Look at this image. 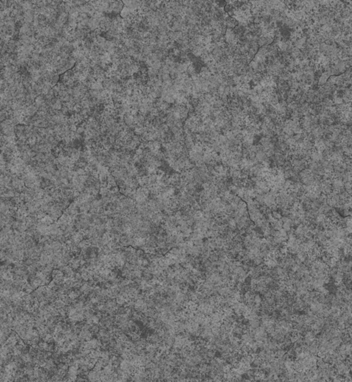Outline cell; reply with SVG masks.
Wrapping results in <instances>:
<instances>
[{"label":"cell","mask_w":352,"mask_h":382,"mask_svg":"<svg viewBox=\"0 0 352 382\" xmlns=\"http://www.w3.org/2000/svg\"><path fill=\"white\" fill-rule=\"evenodd\" d=\"M271 215H272V217H274V219H275V220H280V219L281 218V217H282V215H281L279 212H278V211H271Z\"/></svg>","instance_id":"cell-5"},{"label":"cell","mask_w":352,"mask_h":382,"mask_svg":"<svg viewBox=\"0 0 352 382\" xmlns=\"http://www.w3.org/2000/svg\"><path fill=\"white\" fill-rule=\"evenodd\" d=\"M329 75L328 74L327 72H322L321 75H320V77L318 80V84L319 86H322L327 82L328 81V78H329Z\"/></svg>","instance_id":"cell-1"},{"label":"cell","mask_w":352,"mask_h":382,"mask_svg":"<svg viewBox=\"0 0 352 382\" xmlns=\"http://www.w3.org/2000/svg\"><path fill=\"white\" fill-rule=\"evenodd\" d=\"M55 285H56V283L55 282V281L52 280L48 284V285H47V287H48V288H49V289H54V288H55Z\"/></svg>","instance_id":"cell-6"},{"label":"cell","mask_w":352,"mask_h":382,"mask_svg":"<svg viewBox=\"0 0 352 382\" xmlns=\"http://www.w3.org/2000/svg\"><path fill=\"white\" fill-rule=\"evenodd\" d=\"M292 130L293 131L294 134H296V135H298V134H301V133L303 132V130H302V128L299 126V125H296V126L294 127Z\"/></svg>","instance_id":"cell-4"},{"label":"cell","mask_w":352,"mask_h":382,"mask_svg":"<svg viewBox=\"0 0 352 382\" xmlns=\"http://www.w3.org/2000/svg\"><path fill=\"white\" fill-rule=\"evenodd\" d=\"M333 103L336 104V105H341V104H343V98L340 97H337V96L336 94L334 95V99H333Z\"/></svg>","instance_id":"cell-3"},{"label":"cell","mask_w":352,"mask_h":382,"mask_svg":"<svg viewBox=\"0 0 352 382\" xmlns=\"http://www.w3.org/2000/svg\"><path fill=\"white\" fill-rule=\"evenodd\" d=\"M87 380L90 381H98L96 371L93 370V369L90 371L88 375H87Z\"/></svg>","instance_id":"cell-2"}]
</instances>
